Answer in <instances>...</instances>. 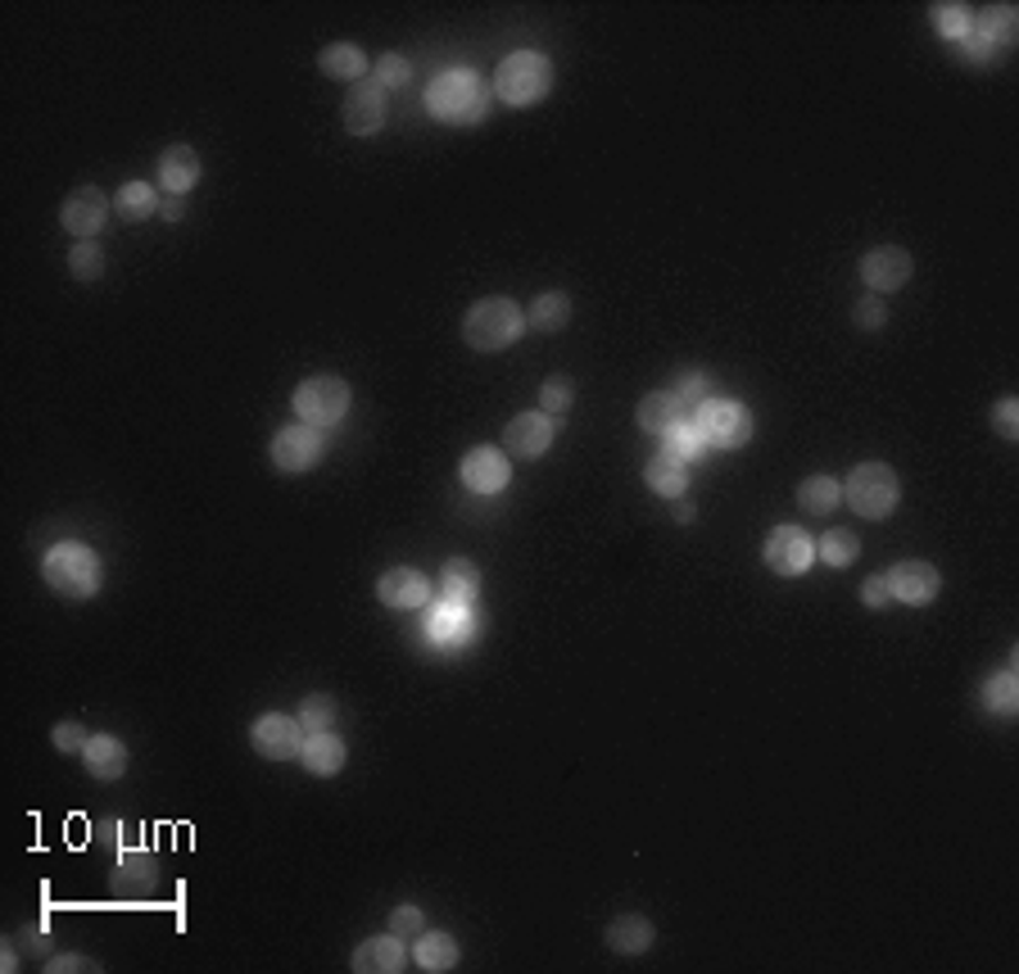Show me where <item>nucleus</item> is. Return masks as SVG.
Instances as JSON below:
<instances>
[{
  "label": "nucleus",
  "mask_w": 1019,
  "mask_h": 974,
  "mask_svg": "<svg viewBox=\"0 0 1019 974\" xmlns=\"http://www.w3.org/2000/svg\"><path fill=\"white\" fill-rule=\"evenodd\" d=\"M426 110L440 123L467 127V123L485 118V110H490V91H485V82L471 69H449V73H440L426 86Z\"/></svg>",
  "instance_id": "1"
},
{
  "label": "nucleus",
  "mask_w": 1019,
  "mask_h": 974,
  "mask_svg": "<svg viewBox=\"0 0 1019 974\" xmlns=\"http://www.w3.org/2000/svg\"><path fill=\"white\" fill-rule=\"evenodd\" d=\"M521 331H526V313H521V304H512V300H503V296L476 300V304L467 309V322H462L467 345L480 350V354H495V350L517 345Z\"/></svg>",
  "instance_id": "2"
},
{
  "label": "nucleus",
  "mask_w": 1019,
  "mask_h": 974,
  "mask_svg": "<svg viewBox=\"0 0 1019 974\" xmlns=\"http://www.w3.org/2000/svg\"><path fill=\"white\" fill-rule=\"evenodd\" d=\"M549 86H553V64L540 51H517L495 69V95L512 110L540 105L549 95Z\"/></svg>",
  "instance_id": "3"
},
{
  "label": "nucleus",
  "mask_w": 1019,
  "mask_h": 974,
  "mask_svg": "<svg viewBox=\"0 0 1019 974\" xmlns=\"http://www.w3.org/2000/svg\"><path fill=\"white\" fill-rule=\"evenodd\" d=\"M41 571H45V584H51L55 594L73 599V603H82V599H91L95 590H101V558H95V549H86L77 540L55 545L51 553H45Z\"/></svg>",
  "instance_id": "4"
},
{
  "label": "nucleus",
  "mask_w": 1019,
  "mask_h": 974,
  "mask_svg": "<svg viewBox=\"0 0 1019 974\" xmlns=\"http://www.w3.org/2000/svg\"><path fill=\"white\" fill-rule=\"evenodd\" d=\"M897 499H902V485L888 463H861L843 480V504L865 521H884L897 508Z\"/></svg>",
  "instance_id": "5"
},
{
  "label": "nucleus",
  "mask_w": 1019,
  "mask_h": 974,
  "mask_svg": "<svg viewBox=\"0 0 1019 974\" xmlns=\"http://www.w3.org/2000/svg\"><path fill=\"white\" fill-rule=\"evenodd\" d=\"M295 413L309 422V426H335L340 417L350 413V385L340 381V376H309V381H300V390H295Z\"/></svg>",
  "instance_id": "6"
},
{
  "label": "nucleus",
  "mask_w": 1019,
  "mask_h": 974,
  "mask_svg": "<svg viewBox=\"0 0 1019 974\" xmlns=\"http://www.w3.org/2000/svg\"><path fill=\"white\" fill-rule=\"evenodd\" d=\"M694 426L703 431V441L716 449H744L752 441V413L735 400H707L694 417Z\"/></svg>",
  "instance_id": "7"
},
{
  "label": "nucleus",
  "mask_w": 1019,
  "mask_h": 974,
  "mask_svg": "<svg viewBox=\"0 0 1019 974\" xmlns=\"http://www.w3.org/2000/svg\"><path fill=\"white\" fill-rule=\"evenodd\" d=\"M322 463V431L309 426V422H290L272 435V467L277 472H290V476H300V472H313Z\"/></svg>",
  "instance_id": "8"
},
{
  "label": "nucleus",
  "mask_w": 1019,
  "mask_h": 974,
  "mask_svg": "<svg viewBox=\"0 0 1019 974\" xmlns=\"http://www.w3.org/2000/svg\"><path fill=\"white\" fill-rule=\"evenodd\" d=\"M761 558H766V567L774 576H807L811 562H815V540H811L802 526H774L766 535Z\"/></svg>",
  "instance_id": "9"
},
{
  "label": "nucleus",
  "mask_w": 1019,
  "mask_h": 974,
  "mask_svg": "<svg viewBox=\"0 0 1019 974\" xmlns=\"http://www.w3.org/2000/svg\"><path fill=\"white\" fill-rule=\"evenodd\" d=\"M250 739H254L259 757H268V761H290V757H295V753L304 748V725H300V716L268 712V716H259V721H254Z\"/></svg>",
  "instance_id": "10"
},
{
  "label": "nucleus",
  "mask_w": 1019,
  "mask_h": 974,
  "mask_svg": "<svg viewBox=\"0 0 1019 974\" xmlns=\"http://www.w3.org/2000/svg\"><path fill=\"white\" fill-rule=\"evenodd\" d=\"M884 580H888V594H893L897 603H906V608H929V603L938 599V590H943V576H938L929 562H919V558L897 562Z\"/></svg>",
  "instance_id": "11"
},
{
  "label": "nucleus",
  "mask_w": 1019,
  "mask_h": 974,
  "mask_svg": "<svg viewBox=\"0 0 1019 974\" xmlns=\"http://www.w3.org/2000/svg\"><path fill=\"white\" fill-rule=\"evenodd\" d=\"M911 272H915V263H911V255L897 250V246H880V250H870V255L861 259V277H865V286H870V296H888V290H902V286L911 281Z\"/></svg>",
  "instance_id": "12"
},
{
  "label": "nucleus",
  "mask_w": 1019,
  "mask_h": 974,
  "mask_svg": "<svg viewBox=\"0 0 1019 974\" xmlns=\"http://www.w3.org/2000/svg\"><path fill=\"white\" fill-rule=\"evenodd\" d=\"M340 123L354 136H376L385 127V91L376 82H358L340 105Z\"/></svg>",
  "instance_id": "13"
},
{
  "label": "nucleus",
  "mask_w": 1019,
  "mask_h": 974,
  "mask_svg": "<svg viewBox=\"0 0 1019 974\" xmlns=\"http://www.w3.org/2000/svg\"><path fill=\"white\" fill-rule=\"evenodd\" d=\"M462 485L476 495H499L508 485V454L495 449V445H480L471 454H462V467H458Z\"/></svg>",
  "instance_id": "14"
},
{
  "label": "nucleus",
  "mask_w": 1019,
  "mask_h": 974,
  "mask_svg": "<svg viewBox=\"0 0 1019 974\" xmlns=\"http://www.w3.org/2000/svg\"><path fill=\"white\" fill-rule=\"evenodd\" d=\"M105 218H110V200H105V190H95V186H77L64 200V209H60V222L77 240H91L95 231L105 227Z\"/></svg>",
  "instance_id": "15"
},
{
  "label": "nucleus",
  "mask_w": 1019,
  "mask_h": 974,
  "mask_svg": "<svg viewBox=\"0 0 1019 974\" xmlns=\"http://www.w3.org/2000/svg\"><path fill=\"white\" fill-rule=\"evenodd\" d=\"M376 599L395 612H413V608H426L430 599V580L417 571V567H395L376 580Z\"/></svg>",
  "instance_id": "16"
},
{
  "label": "nucleus",
  "mask_w": 1019,
  "mask_h": 974,
  "mask_svg": "<svg viewBox=\"0 0 1019 974\" xmlns=\"http://www.w3.org/2000/svg\"><path fill=\"white\" fill-rule=\"evenodd\" d=\"M553 417L549 413H517L512 422H508V431H503V445H508V454H517V458H540V454H549V445H553Z\"/></svg>",
  "instance_id": "17"
},
{
  "label": "nucleus",
  "mask_w": 1019,
  "mask_h": 974,
  "mask_svg": "<svg viewBox=\"0 0 1019 974\" xmlns=\"http://www.w3.org/2000/svg\"><path fill=\"white\" fill-rule=\"evenodd\" d=\"M404 961H408V952H404L399 934H381V939L358 943L350 965H354L358 974H399V970H404Z\"/></svg>",
  "instance_id": "18"
},
{
  "label": "nucleus",
  "mask_w": 1019,
  "mask_h": 974,
  "mask_svg": "<svg viewBox=\"0 0 1019 974\" xmlns=\"http://www.w3.org/2000/svg\"><path fill=\"white\" fill-rule=\"evenodd\" d=\"M635 422H640V431H648V435H666L670 426L689 422V408L675 400V390H653V395L640 400Z\"/></svg>",
  "instance_id": "19"
},
{
  "label": "nucleus",
  "mask_w": 1019,
  "mask_h": 974,
  "mask_svg": "<svg viewBox=\"0 0 1019 974\" xmlns=\"http://www.w3.org/2000/svg\"><path fill=\"white\" fill-rule=\"evenodd\" d=\"M82 766L91 779H101V785H110V779H123L127 770V744L114 739V735H95L86 748H82Z\"/></svg>",
  "instance_id": "20"
},
{
  "label": "nucleus",
  "mask_w": 1019,
  "mask_h": 974,
  "mask_svg": "<svg viewBox=\"0 0 1019 974\" xmlns=\"http://www.w3.org/2000/svg\"><path fill=\"white\" fill-rule=\"evenodd\" d=\"M196 182H200V155L190 145H168L159 155V186L173 195H186Z\"/></svg>",
  "instance_id": "21"
},
{
  "label": "nucleus",
  "mask_w": 1019,
  "mask_h": 974,
  "mask_svg": "<svg viewBox=\"0 0 1019 974\" xmlns=\"http://www.w3.org/2000/svg\"><path fill=\"white\" fill-rule=\"evenodd\" d=\"M300 761H304L313 775H340V770H345V744H340L331 729H318V735H304Z\"/></svg>",
  "instance_id": "22"
},
{
  "label": "nucleus",
  "mask_w": 1019,
  "mask_h": 974,
  "mask_svg": "<svg viewBox=\"0 0 1019 974\" xmlns=\"http://www.w3.org/2000/svg\"><path fill=\"white\" fill-rule=\"evenodd\" d=\"M426 635L435 640V644H462L467 635H471V608L467 603H440L430 612V621H426Z\"/></svg>",
  "instance_id": "23"
},
{
  "label": "nucleus",
  "mask_w": 1019,
  "mask_h": 974,
  "mask_svg": "<svg viewBox=\"0 0 1019 974\" xmlns=\"http://www.w3.org/2000/svg\"><path fill=\"white\" fill-rule=\"evenodd\" d=\"M607 947L621 952V956H640L653 947V924L644 915H616L607 924Z\"/></svg>",
  "instance_id": "24"
},
{
  "label": "nucleus",
  "mask_w": 1019,
  "mask_h": 974,
  "mask_svg": "<svg viewBox=\"0 0 1019 974\" xmlns=\"http://www.w3.org/2000/svg\"><path fill=\"white\" fill-rule=\"evenodd\" d=\"M318 69L326 77H335V82H358L367 73V55L358 51V45H350V41H335V45H326V51L318 55Z\"/></svg>",
  "instance_id": "25"
},
{
  "label": "nucleus",
  "mask_w": 1019,
  "mask_h": 974,
  "mask_svg": "<svg viewBox=\"0 0 1019 974\" xmlns=\"http://www.w3.org/2000/svg\"><path fill=\"white\" fill-rule=\"evenodd\" d=\"M644 480L653 485L662 499H679V495H685V485H689V467L679 463V458H670V454H653L648 467H644Z\"/></svg>",
  "instance_id": "26"
},
{
  "label": "nucleus",
  "mask_w": 1019,
  "mask_h": 974,
  "mask_svg": "<svg viewBox=\"0 0 1019 974\" xmlns=\"http://www.w3.org/2000/svg\"><path fill=\"white\" fill-rule=\"evenodd\" d=\"M413 961L426 970V974H445V970H454L458 965V943H454V934H422L417 939V947H413Z\"/></svg>",
  "instance_id": "27"
},
{
  "label": "nucleus",
  "mask_w": 1019,
  "mask_h": 974,
  "mask_svg": "<svg viewBox=\"0 0 1019 974\" xmlns=\"http://www.w3.org/2000/svg\"><path fill=\"white\" fill-rule=\"evenodd\" d=\"M114 214L123 222H145L159 214V195L150 190V182H127L118 195H114Z\"/></svg>",
  "instance_id": "28"
},
{
  "label": "nucleus",
  "mask_w": 1019,
  "mask_h": 974,
  "mask_svg": "<svg viewBox=\"0 0 1019 974\" xmlns=\"http://www.w3.org/2000/svg\"><path fill=\"white\" fill-rule=\"evenodd\" d=\"M798 504H802V512H811V517H830V512L843 504V485H839L834 476H807L802 490H798Z\"/></svg>",
  "instance_id": "29"
},
{
  "label": "nucleus",
  "mask_w": 1019,
  "mask_h": 974,
  "mask_svg": "<svg viewBox=\"0 0 1019 974\" xmlns=\"http://www.w3.org/2000/svg\"><path fill=\"white\" fill-rule=\"evenodd\" d=\"M155 857L150 852H141V848H132V852H123V861L114 866V884L118 889H127V893H145L155 884Z\"/></svg>",
  "instance_id": "30"
},
{
  "label": "nucleus",
  "mask_w": 1019,
  "mask_h": 974,
  "mask_svg": "<svg viewBox=\"0 0 1019 974\" xmlns=\"http://www.w3.org/2000/svg\"><path fill=\"white\" fill-rule=\"evenodd\" d=\"M476 590H480V571H476V562L454 558V562L440 571V594H445L449 603H471V599H476Z\"/></svg>",
  "instance_id": "31"
},
{
  "label": "nucleus",
  "mask_w": 1019,
  "mask_h": 974,
  "mask_svg": "<svg viewBox=\"0 0 1019 974\" xmlns=\"http://www.w3.org/2000/svg\"><path fill=\"white\" fill-rule=\"evenodd\" d=\"M566 322H571V300L562 296V290L540 296L536 304H530V313H526V327H536V331H562Z\"/></svg>",
  "instance_id": "32"
},
{
  "label": "nucleus",
  "mask_w": 1019,
  "mask_h": 974,
  "mask_svg": "<svg viewBox=\"0 0 1019 974\" xmlns=\"http://www.w3.org/2000/svg\"><path fill=\"white\" fill-rule=\"evenodd\" d=\"M856 553H861V540L852 530H843V526H834V530H824L820 535V545H815V558L820 562H830V567H852L856 562Z\"/></svg>",
  "instance_id": "33"
},
{
  "label": "nucleus",
  "mask_w": 1019,
  "mask_h": 974,
  "mask_svg": "<svg viewBox=\"0 0 1019 974\" xmlns=\"http://www.w3.org/2000/svg\"><path fill=\"white\" fill-rule=\"evenodd\" d=\"M662 454H670V458H679V463H689V458H703V454H707V441H703V431H698L694 422H679V426H670V431L662 435Z\"/></svg>",
  "instance_id": "34"
},
{
  "label": "nucleus",
  "mask_w": 1019,
  "mask_h": 974,
  "mask_svg": "<svg viewBox=\"0 0 1019 974\" xmlns=\"http://www.w3.org/2000/svg\"><path fill=\"white\" fill-rule=\"evenodd\" d=\"M984 703L992 712H1001V716H1010L1019 707V680H1015V671H1001V675L988 680V685H984Z\"/></svg>",
  "instance_id": "35"
},
{
  "label": "nucleus",
  "mask_w": 1019,
  "mask_h": 974,
  "mask_svg": "<svg viewBox=\"0 0 1019 974\" xmlns=\"http://www.w3.org/2000/svg\"><path fill=\"white\" fill-rule=\"evenodd\" d=\"M929 14H934L938 37H947V41H965L969 32H975V19H969L965 6H934Z\"/></svg>",
  "instance_id": "36"
},
{
  "label": "nucleus",
  "mask_w": 1019,
  "mask_h": 974,
  "mask_svg": "<svg viewBox=\"0 0 1019 974\" xmlns=\"http://www.w3.org/2000/svg\"><path fill=\"white\" fill-rule=\"evenodd\" d=\"M69 268H73V277H82V281H95L105 272V250L95 246V240H77L73 246V255H69Z\"/></svg>",
  "instance_id": "37"
},
{
  "label": "nucleus",
  "mask_w": 1019,
  "mask_h": 974,
  "mask_svg": "<svg viewBox=\"0 0 1019 974\" xmlns=\"http://www.w3.org/2000/svg\"><path fill=\"white\" fill-rule=\"evenodd\" d=\"M300 725H304V735H318V729H331V721H335V703L326 698V694H309L304 703H300Z\"/></svg>",
  "instance_id": "38"
},
{
  "label": "nucleus",
  "mask_w": 1019,
  "mask_h": 974,
  "mask_svg": "<svg viewBox=\"0 0 1019 974\" xmlns=\"http://www.w3.org/2000/svg\"><path fill=\"white\" fill-rule=\"evenodd\" d=\"M975 32H984L992 45H1006L1015 37V6H992L984 10V23H975Z\"/></svg>",
  "instance_id": "39"
},
{
  "label": "nucleus",
  "mask_w": 1019,
  "mask_h": 974,
  "mask_svg": "<svg viewBox=\"0 0 1019 974\" xmlns=\"http://www.w3.org/2000/svg\"><path fill=\"white\" fill-rule=\"evenodd\" d=\"M372 82H376L381 91L404 86V82H408V60H404V55H381V60L372 64Z\"/></svg>",
  "instance_id": "40"
},
{
  "label": "nucleus",
  "mask_w": 1019,
  "mask_h": 974,
  "mask_svg": "<svg viewBox=\"0 0 1019 974\" xmlns=\"http://www.w3.org/2000/svg\"><path fill=\"white\" fill-rule=\"evenodd\" d=\"M571 400H575V390H571V381H566V376H549V381H544L540 404H544V413H549V417L566 413V408H571Z\"/></svg>",
  "instance_id": "41"
},
{
  "label": "nucleus",
  "mask_w": 1019,
  "mask_h": 974,
  "mask_svg": "<svg viewBox=\"0 0 1019 974\" xmlns=\"http://www.w3.org/2000/svg\"><path fill=\"white\" fill-rule=\"evenodd\" d=\"M51 744H55L60 753H69V757H73V753H82V748L91 744V735H86V729H82L77 721H60V725L51 729Z\"/></svg>",
  "instance_id": "42"
},
{
  "label": "nucleus",
  "mask_w": 1019,
  "mask_h": 974,
  "mask_svg": "<svg viewBox=\"0 0 1019 974\" xmlns=\"http://www.w3.org/2000/svg\"><path fill=\"white\" fill-rule=\"evenodd\" d=\"M675 400L685 404V408H703L707 404V372H685L679 376V385H675Z\"/></svg>",
  "instance_id": "43"
},
{
  "label": "nucleus",
  "mask_w": 1019,
  "mask_h": 974,
  "mask_svg": "<svg viewBox=\"0 0 1019 974\" xmlns=\"http://www.w3.org/2000/svg\"><path fill=\"white\" fill-rule=\"evenodd\" d=\"M852 322H856L861 331H880V327L888 322V304H884L880 296H865V300L856 304V313H852Z\"/></svg>",
  "instance_id": "44"
},
{
  "label": "nucleus",
  "mask_w": 1019,
  "mask_h": 974,
  "mask_svg": "<svg viewBox=\"0 0 1019 974\" xmlns=\"http://www.w3.org/2000/svg\"><path fill=\"white\" fill-rule=\"evenodd\" d=\"M992 426H997L1001 441H1019V400H1001L992 408Z\"/></svg>",
  "instance_id": "45"
},
{
  "label": "nucleus",
  "mask_w": 1019,
  "mask_h": 974,
  "mask_svg": "<svg viewBox=\"0 0 1019 974\" xmlns=\"http://www.w3.org/2000/svg\"><path fill=\"white\" fill-rule=\"evenodd\" d=\"M861 603H865V608H875V612H880V608H888V603H893L888 580H884V576H870V580L861 584Z\"/></svg>",
  "instance_id": "46"
},
{
  "label": "nucleus",
  "mask_w": 1019,
  "mask_h": 974,
  "mask_svg": "<svg viewBox=\"0 0 1019 974\" xmlns=\"http://www.w3.org/2000/svg\"><path fill=\"white\" fill-rule=\"evenodd\" d=\"M391 930L404 939V934H417L422 930V911L417 906H395L391 911Z\"/></svg>",
  "instance_id": "47"
},
{
  "label": "nucleus",
  "mask_w": 1019,
  "mask_h": 974,
  "mask_svg": "<svg viewBox=\"0 0 1019 974\" xmlns=\"http://www.w3.org/2000/svg\"><path fill=\"white\" fill-rule=\"evenodd\" d=\"M988 51H992V41H988L984 32H969V37H965V55H969V60H988Z\"/></svg>",
  "instance_id": "48"
},
{
  "label": "nucleus",
  "mask_w": 1019,
  "mask_h": 974,
  "mask_svg": "<svg viewBox=\"0 0 1019 974\" xmlns=\"http://www.w3.org/2000/svg\"><path fill=\"white\" fill-rule=\"evenodd\" d=\"M51 970L60 974V970H91V961H82V956H60V961H51Z\"/></svg>",
  "instance_id": "49"
},
{
  "label": "nucleus",
  "mask_w": 1019,
  "mask_h": 974,
  "mask_svg": "<svg viewBox=\"0 0 1019 974\" xmlns=\"http://www.w3.org/2000/svg\"><path fill=\"white\" fill-rule=\"evenodd\" d=\"M159 214H164L168 222H177V218H181V200H168V205H159Z\"/></svg>",
  "instance_id": "50"
},
{
  "label": "nucleus",
  "mask_w": 1019,
  "mask_h": 974,
  "mask_svg": "<svg viewBox=\"0 0 1019 974\" xmlns=\"http://www.w3.org/2000/svg\"><path fill=\"white\" fill-rule=\"evenodd\" d=\"M675 521H694V508L689 504H675Z\"/></svg>",
  "instance_id": "51"
}]
</instances>
